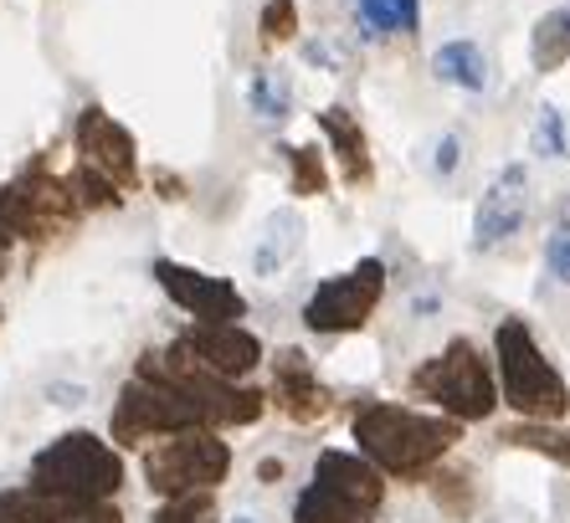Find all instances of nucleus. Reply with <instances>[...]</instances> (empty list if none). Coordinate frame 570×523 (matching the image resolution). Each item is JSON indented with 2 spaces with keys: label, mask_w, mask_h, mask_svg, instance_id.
Instances as JSON below:
<instances>
[{
  "label": "nucleus",
  "mask_w": 570,
  "mask_h": 523,
  "mask_svg": "<svg viewBox=\"0 0 570 523\" xmlns=\"http://www.w3.org/2000/svg\"><path fill=\"white\" fill-rule=\"evenodd\" d=\"M247 103H253L257 118L283 124V118H288V108H293V92H288V82H283L273 67H257L253 82H247Z\"/></svg>",
  "instance_id": "nucleus-23"
},
{
  "label": "nucleus",
  "mask_w": 570,
  "mask_h": 523,
  "mask_svg": "<svg viewBox=\"0 0 570 523\" xmlns=\"http://www.w3.org/2000/svg\"><path fill=\"white\" fill-rule=\"evenodd\" d=\"M11 241H16V236L6 231V226H0V262H6V251H11Z\"/></svg>",
  "instance_id": "nucleus-31"
},
{
  "label": "nucleus",
  "mask_w": 570,
  "mask_h": 523,
  "mask_svg": "<svg viewBox=\"0 0 570 523\" xmlns=\"http://www.w3.org/2000/svg\"><path fill=\"white\" fill-rule=\"evenodd\" d=\"M458 149H463V139H458V134H442V145H438V159H432V170H438L442 180H448V175L458 170Z\"/></svg>",
  "instance_id": "nucleus-29"
},
{
  "label": "nucleus",
  "mask_w": 570,
  "mask_h": 523,
  "mask_svg": "<svg viewBox=\"0 0 570 523\" xmlns=\"http://www.w3.org/2000/svg\"><path fill=\"white\" fill-rule=\"evenodd\" d=\"M78 196L62 175H52L47 165H31L21 180H11L0 190V226L21 241H47V236L67 231L78 221Z\"/></svg>",
  "instance_id": "nucleus-7"
},
{
  "label": "nucleus",
  "mask_w": 570,
  "mask_h": 523,
  "mask_svg": "<svg viewBox=\"0 0 570 523\" xmlns=\"http://www.w3.org/2000/svg\"><path fill=\"white\" fill-rule=\"evenodd\" d=\"M226 472H232V446L212 426H186V432L155 436V446L145 452V483L165 497L222 487Z\"/></svg>",
  "instance_id": "nucleus-6"
},
{
  "label": "nucleus",
  "mask_w": 570,
  "mask_h": 523,
  "mask_svg": "<svg viewBox=\"0 0 570 523\" xmlns=\"http://www.w3.org/2000/svg\"><path fill=\"white\" fill-rule=\"evenodd\" d=\"M298 247H304V221H298V210H288V206L273 210L263 226V241H257V251H253L257 277H278L283 267L298 257Z\"/></svg>",
  "instance_id": "nucleus-17"
},
{
  "label": "nucleus",
  "mask_w": 570,
  "mask_h": 523,
  "mask_svg": "<svg viewBox=\"0 0 570 523\" xmlns=\"http://www.w3.org/2000/svg\"><path fill=\"white\" fill-rule=\"evenodd\" d=\"M298 31V0H267L263 6V37L267 41H288Z\"/></svg>",
  "instance_id": "nucleus-28"
},
{
  "label": "nucleus",
  "mask_w": 570,
  "mask_h": 523,
  "mask_svg": "<svg viewBox=\"0 0 570 523\" xmlns=\"http://www.w3.org/2000/svg\"><path fill=\"white\" fill-rule=\"evenodd\" d=\"M544 273L556 277L560 288H570V210L556 221V231L544 236Z\"/></svg>",
  "instance_id": "nucleus-27"
},
{
  "label": "nucleus",
  "mask_w": 570,
  "mask_h": 523,
  "mask_svg": "<svg viewBox=\"0 0 570 523\" xmlns=\"http://www.w3.org/2000/svg\"><path fill=\"white\" fill-rule=\"evenodd\" d=\"M318 134L334 145L340 180H345V185H371L375 180L371 139H365V129H360V118L350 114V108H324V114H318Z\"/></svg>",
  "instance_id": "nucleus-16"
},
{
  "label": "nucleus",
  "mask_w": 570,
  "mask_h": 523,
  "mask_svg": "<svg viewBox=\"0 0 570 523\" xmlns=\"http://www.w3.org/2000/svg\"><path fill=\"white\" fill-rule=\"evenodd\" d=\"M534 155L566 159V114L556 103H544L540 118H534Z\"/></svg>",
  "instance_id": "nucleus-26"
},
{
  "label": "nucleus",
  "mask_w": 570,
  "mask_h": 523,
  "mask_svg": "<svg viewBox=\"0 0 570 523\" xmlns=\"http://www.w3.org/2000/svg\"><path fill=\"white\" fill-rule=\"evenodd\" d=\"M186 426H206L196 401L180 395L175 385H165V379H149V375H134L129 385H124L119 406H114V421H108L114 442H124V446H145V442H155V436L186 432Z\"/></svg>",
  "instance_id": "nucleus-8"
},
{
  "label": "nucleus",
  "mask_w": 570,
  "mask_h": 523,
  "mask_svg": "<svg viewBox=\"0 0 570 523\" xmlns=\"http://www.w3.org/2000/svg\"><path fill=\"white\" fill-rule=\"evenodd\" d=\"M426 493L438 497V509L448 513V519H473L478 503H483V483H478V472L468 467H432L422 477Z\"/></svg>",
  "instance_id": "nucleus-19"
},
{
  "label": "nucleus",
  "mask_w": 570,
  "mask_h": 523,
  "mask_svg": "<svg viewBox=\"0 0 570 523\" xmlns=\"http://www.w3.org/2000/svg\"><path fill=\"white\" fill-rule=\"evenodd\" d=\"M47 395H57V406H78V401H82V385H52Z\"/></svg>",
  "instance_id": "nucleus-30"
},
{
  "label": "nucleus",
  "mask_w": 570,
  "mask_h": 523,
  "mask_svg": "<svg viewBox=\"0 0 570 523\" xmlns=\"http://www.w3.org/2000/svg\"><path fill=\"white\" fill-rule=\"evenodd\" d=\"M72 139H78L82 165L104 175L114 190H134V185H139V149H134V134L124 129L114 114H104V108H82Z\"/></svg>",
  "instance_id": "nucleus-11"
},
{
  "label": "nucleus",
  "mask_w": 570,
  "mask_h": 523,
  "mask_svg": "<svg viewBox=\"0 0 570 523\" xmlns=\"http://www.w3.org/2000/svg\"><path fill=\"white\" fill-rule=\"evenodd\" d=\"M149 523H222V519H216V487L165 497V509H159Z\"/></svg>",
  "instance_id": "nucleus-25"
},
{
  "label": "nucleus",
  "mask_w": 570,
  "mask_h": 523,
  "mask_svg": "<svg viewBox=\"0 0 570 523\" xmlns=\"http://www.w3.org/2000/svg\"><path fill=\"white\" fill-rule=\"evenodd\" d=\"M530 62L534 72H560L570 62V6L540 16V27L530 37Z\"/></svg>",
  "instance_id": "nucleus-21"
},
{
  "label": "nucleus",
  "mask_w": 570,
  "mask_h": 523,
  "mask_svg": "<svg viewBox=\"0 0 570 523\" xmlns=\"http://www.w3.org/2000/svg\"><path fill=\"white\" fill-rule=\"evenodd\" d=\"M31 487L37 493H57V497L104 503V497H114L124 487V462L104 436L67 432L31 457Z\"/></svg>",
  "instance_id": "nucleus-5"
},
{
  "label": "nucleus",
  "mask_w": 570,
  "mask_h": 523,
  "mask_svg": "<svg viewBox=\"0 0 570 523\" xmlns=\"http://www.w3.org/2000/svg\"><path fill=\"white\" fill-rule=\"evenodd\" d=\"M499 442H504V446H524V452H540V457L560 462V467L570 472V432H560L556 421H514V426H504V432H499Z\"/></svg>",
  "instance_id": "nucleus-22"
},
{
  "label": "nucleus",
  "mask_w": 570,
  "mask_h": 523,
  "mask_svg": "<svg viewBox=\"0 0 570 523\" xmlns=\"http://www.w3.org/2000/svg\"><path fill=\"white\" fill-rule=\"evenodd\" d=\"M0 523H124L114 503H88V497H57V493H0Z\"/></svg>",
  "instance_id": "nucleus-15"
},
{
  "label": "nucleus",
  "mask_w": 570,
  "mask_h": 523,
  "mask_svg": "<svg viewBox=\"0 0 570 523\" xmlns=\"http://www.w3.org/2000/svg\"><path fill=\"white\" fill-rule=\"evenodd\" d=\"M493 369H499V401L514 411L519 421H566L570 416V385L544 349L534 344L530 324L509 314L493 328Z\"/></svg>",
  "instance_id": "nucleus-2"
},
{
  "label": "nucleus",
  "mask_w": 570,
  "mask_h": 523,
  "mask_svg": "<svg viewBox=\"0 0 570 523\" xmlns=\"http://www.w3.org/2000/svg\"><path fill=\"white\" fill-rule=\"evenodd\" d=\"M232 523H257V519H232Z\"/></svg>",
  "instance_id": "nucleus-32"
},
{
  "label": "nucleus",
  "mask_w": 570,
  "mask_h": 523,
  "mask_svg": "<svg viewBox=\"0 0 570 523\" xmlns=\"http://www.w3.org/2000/svg\"><path fill=\"white\" fill-rule=\"evenodd\" d=\"M534 206V185H530V165H504L489 180V190L478 196L473 210V251H499L504 241H514L530 221Z\"/></svg>",
  "instance_id": "nucleus-10"
},
{
  "label": "nucleus",
  "mask_w": 570,
  "mask_h": 523,
  "mask_svg": "<svg viewBox=\"0 0 570 523\" xmlns=\"http://www.w3.org/2000/svg\"><path fill=\"white\" fill-rule=\"evenodd\" d=\"M267 401H273L288 421H298V426H308V421H318V416H330L334 411V391L314 375V365H308L304 349H278V359H273V379H267Z\"/></svg>",
  "instance_id": "nucleus-14"
},
{
  "label": "nucleus",
  "mask_w": 570,
  "mask_h": 523,
  "mask_svg": "<svg viewBox=\"0 0 570 523\" xmlns=\"http://www.w3.org/2000/svg\"><path fill=\"white\" fill-rule=\"evenodd\" d=\"M180 349H186L200 369H212L216 379H232V385L263 365V339L247 334L242 324H190L186 334H180Z\"/></svg>",
  "instance_id": "nucleus-13"
},
{
  "label": "nucleus",
  "mask_w": 570,
  "mask_h": 523,
  "mask_svg": "<svg viewBox=\"0 0 570 523\" xmlns=\"http://www.w3.org/2000/svg\"><path fill=\"white\" fill-rule=\"evenodd\" d=\"M355 21L365 37H412L422 0H355Z\"/></svg>",
  "instance_id": "nucleus-20"
},
{
  "label": "nucleus",
  "mask_w": 570,
  "mask_h": 523,
  "mask_svg": "<svg viewBox=\"0 0 570 523\" xmlns=\"http://www.w3.org/2000/svg\"><path fill=\"white\" fill-rule=\"evenodd\" d=\"M406 391L416 401H432L442 416L452 421H489L499 411V385H493V365L483 359L473 339H452L442 354L422 359L406 375Z\"/></svg>",
  "instance_id": "nucleus-3"
},
{
  "label": "nucleus",
  "mask_w": 570,
  "mask_h": 523,
  "mask_svg": "<svg viewBox=\"0 0 570 523\" xmlns=\"http://www.w3.org/2000/svg\"><path fill=\"white\" fill-rule=\"evenodd\" d=\"M385 503L381 472L355 452H318L314 477L293 503V523H375Z\"/></svg>",
  "instance_id": "nucleus-4"
},
{
  "label": "nucleus",
  "mask_w": 570,
  "mask_h": 523,
  "mask_svg": "<svg viewBox=\"0 0 570 523\" xmlns=\"http://www.w3.org/2000/svg\"><path fill=\"white\" fill-rule=\"evenodd\" d=\"M155 283L170 293L175 308H186L196 324H237V318L247 314V298H242L226 277L196 273V267H180V262H170V257L155 262Z\"/></svg>",
  "instance_id": "nucleus-12"
},
{
  "label": "nucleus",
  "mask_w": 570,
  "mask_h": 523,
  "mask_svg": "<svg viewBox=\"0 0 570 523\" xmlns=\"http://www.w3.org/2000/svg\"><path fill=\"white\" fill-rule=\"evenodd\" d=\"M385 298V262L381 257H360L350 273L324 277L304 303V324L314 334H360L371 324L375 303Z\"/></svg>",
  "instance_id": "nucleus-9"
},
{
  "label": "nucleus",
  "mask_w": 570,
  "mask_h": 523,
  "mask_svg": "<svg viewBox=\"0 0 570 523\" xmlns=\"http://www.w3.org/2000/svg\"><path fill=\"white\" fill-rule=\"evenodd\" d=\"M350 436H355L360 457L381 477H416L422 483L463 442V421L426 416V411L396 406V401H360L350 416Z\"/></svg>",
  "instance_id": "nucleus-1"
},
{
  "label": "nucleus",
  "mask_w": 570,
  "mask_h": 523,
  "mask_svg": "<svg viewBox=\"0 0 570 523\" xmlns=\"http://www.w3.org/2000/svg\"><path fill=\"white\" fill-rule=\"evenodd\" d=\"M283 159H288L293 196H324V190H330V170H324V155H318L314 145H288Z\"/></svg>",
  "instance_id": "nucleus-24"
},
{
  "label": "nucleus",
  "mask_w": 570,
  "mask_h": 523,
  "mask_svg": "<svg viewBox=\"0 0 570 523\" xmlns=\"http://www.w3.org/2000/svg\"><path fill=\"white\" fill-rule=\"evenodd\" d=\"M432 78L463 92H483L489 88V57L478 41H442L432 52Z\"/></svg>",
  "instance_id": "nucleus-18"
}]
</instances>
